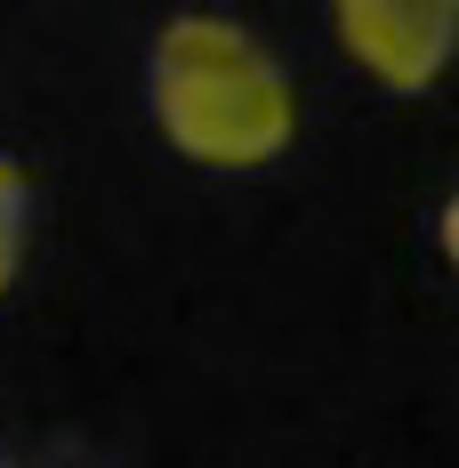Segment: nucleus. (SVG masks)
Wrapping results in <instances>:
<instances>
[{"instance_id": "1", "label": "nucleus", "mask_w": 459, "mask_h": 468, "mask_svg": "<svg viewBox=\"0 0 459 468\" xmlns=\"http://www.w3.org/2000/svg\"><path fill=\"white\" fill-rule=\"evenodd\" d=\"M145 105L193 170H266L298 138V90L282 57L218 8H185L153 33Z\"/></svg>"}, {"instance_id": "5", "label": "nucleus", "mask_w": 459, "mask_h": 468, "mask_svg": "<svg viewBox=\"0 0 459 468\" xmlns=\"http://www.w3.org/2000/svg\"><path fill=\"white\" fill-rule=\"evenodd\" d=\"M0 468H8V461H0Z\"/></svg>"}, {"instance_id": "4", "label": "nucleus", "mask_w": 459, "mask_h": 468, "mask_svg": "<svg viewBox=\"0 0 459 468\" xmlns=\"http://www.w3.org/2000/svg\"><path fill=\"white\" fill-rule=\"evenodd\" d=\"M435 242H443V259H452V275H459V186L443 202V218H435Z\"/></svg>"}, {"instance_id": "3", "label": "nucleus", "mask_w": 459, "mask_h": 468, "mask_svg": "<svg viewBox=\"0 0 459 468\" xmlns=\"http://www.w3.org/2000/svg\"><path fill=\"white\" fill-rule=\"evenodd\" d=\"M25 227H33V186H25V170L0 154V299H8V282L25 267Z\"/></svg>"}, {"instance_id": "2", "label": "nucleus", "mask_w": 459, "mask_h": 468, "mask_svg": "<svg viewBox=\"0 0 459 468\" xmlns=\"http://www.w3.org/2000/svg\"><path fill=\"white\" fill-rule=\"evenodd\" d=\"M330 33L395 97H427L459 57V0H330Z\"/></svg>"}]
</instances>
